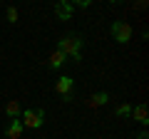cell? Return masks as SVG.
Masks as SVG:
<instances>
[{
    "mask_svg": "<svg viewBox=\"0 0 149 139\" xmlns=\"http://www.w3.org/2000/svg\"><path fill=\"white\" fill-rule=\"evenodd\" d=\"M5 114H8L10 119H17V117L22 114V109H20V102H17V99H10V102L5 104Z\"/></svg>",
    "mask_w": 149,
    "mask_h": 139,
    "instance_id": "obj_7",
    "label": "cell"
},
{
    "mask_svg": "<svg viewBox=\"0 0 149 139\" xmlns=\"http://www.w3.org/2000/svg\"><path fill=\"white\" fill-rule=\"evenodd\" d=\"M74 13V3H67V0H60V3H55V15L60 17V20H70Z\"/></svg>",
    "mask_w": 149,
    "mask_h": 139,
    "instance_id": "obj_5",
    "label": "cell"
},
{
    "mask_svg": "<svg viewBox=\"0 0 149 139\" xmlns=\"http://www.w3.org/2000/svg\"><path fill=\"white\" fill-rule=\"evenodd\" d=\"M22 129H25V127H22V122H20V119H13V122L8 124V129H5V134H8V137H10V139H20V134H22Z\"/></svg>",
    "mask_w": 149,
    "mask_h": 139,
    "instance_id": "obj_6",
    "label": "cell"
},
{
    "mask_svg": "<svg viewBox=\"0 0 149 139\" xmlns=\"http://www.w3.org/2000/svg\"><path fill=\"white\" fill-rule=\"evenodd\" d=\"M57 50L65 55V57H72L74 62H80V60H82V55H80V50H82V38H77V35H65V38L60 40Z\"/></svg>",
    "mask_w": 149,
    "mask_h": 139,
    "instance_id": "obj_1",
    "label": "cell"
},
{
    "mask_svg": "<svg viewBox=\"0 0 149 139\" xmlns=\"http://www.w3.org/2000/svg\"><path fill=\"white\" fill-rule=\"evenodd\" d=\"M109 32H112V38L117 40L119 45H127L129 40H132V25L129 22H124V20H114L112 22V27H109Z\"/></svg>",
    "mask_w": 149,
    "mask_h": 139,
    "instance_id": "obj_2",
    "label": "cell"
},
{
    "mask_svg": "<svg viewBox=\"0 0 149 139\" xmlns=\"http://www.w3.org/2000/svg\"><path fill=\"white\" fill-rule=\"evenodd\" d=\"M8 22H17V10L15 8H8Z\"/></svg>",
    "mask_w": 149,
    "mask_h": 139,
    "instance_id": "obj_12",
    "label": "cell"
},
{
    "mask_svg": "<svg viewBox=\"0 0 149 139\" xmlns=\"http://www.w3.org/2000/svg\"><path fill=\"white\" fill-rule=\"evenodd\" d=\"M137 139H149V134H147V132H142V134H139Z\"/></svg>",
    "mask_w": 149,
    "mask_h": 139,
    "instance_id": "obj_13",
    "label": "cell"
},
{
    "mask_svg": "<svg viewBox=\"0 0 149 139\" xmlns=\"http://www.w3.org/2000/svg\"><path fill=\"white\" fill-rule=\"evenodd\" d=\"M20 117H22L20 119L22 127H30V129H40L45 124V112L42 109H25Z\"/></svg>",
    "mask_w": 149,
    "mask_h": 139,
    "instance_id": "obj_3",
    "label": "cell"
},
{
    "mask_svg": "<svg viewBox=\"0 0 149 139\" xmlns=\"http://www.w3.org/2000/svg\"><path fill=\"white\" fill-rule=\"evenodd\" d=\"M107 102H109V95H107V92H97V95L90 97V102H87V104H90V107H104Z\"/></svg>",
    "mask_w": 149,
    "mask_h": 139,
    "instance_id": "obj_9",
    "label": "cell"
},
{
    "mask_svg": "<svg viewBox=\"0 0 149 139\" xmlns=\"http://www.w3.org/2000/svg\"><path fill=\"white\" fill-rule=\"evenodd\" d=\"M129 114H132V119H137L139 124H147L149 122V119H147V104H137Z\"/></svg>",
    "mask_w": 149,
    "mask_h": 139,
    "instance_id": "obj_8",
    "label": "cell"
},
{
    "mask_svg": "<svg viewBox=\"0 0 149 139\" xmlns=\"http://www.w3.org/2000/svg\"><path fill=\"white\" fill-rule=\"evenodd\" d=\"M62 65H65V55L60 52V50H57V52H52V55H50V60H47V67L57 70V67H62Z\"/></svg>",
    "mask_w": 149,
    "mask_h": 139,
    "instance_id": "obj_10",
    "label": "cell"
},
{
    "mask_svg": "<svg viewBox=\"0 0 149 139\" xmlns=\"http://www.w3.org/2000/svg\"><path fill=\"white\" fill-rule=\"evenodd\" d=\"M72 87H74V80L65 75V77H60V80H57L55 90H57V95H62L65 102H70V99H72Z\"/></svg>",
    "mask_w": 149,
    "mask_h": 139,
    "instance_id": "obj_4",
    "label": "cell"
},
{
    "mask_svg": "<svg viewBox=\"0 0 149 139\" xmlns=\"http://www.w3.org/2000/svg\"><path fill=\"white\" fill-rule=\"evenodd\" d=\"M129 112H132V107H129V104H119V107H117V114H119V117H127Z\"/></svg>",
    "mask_w": 149,
    "mask_h": 139,
    "instance_id": "obj_11",
    "label": "cell"
}]
</instances>
